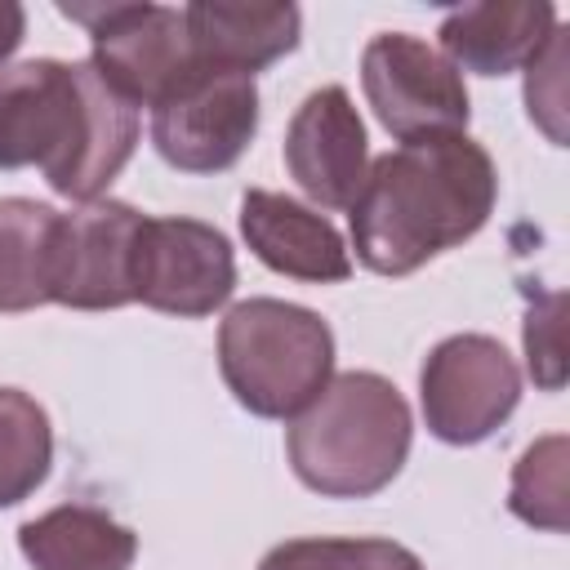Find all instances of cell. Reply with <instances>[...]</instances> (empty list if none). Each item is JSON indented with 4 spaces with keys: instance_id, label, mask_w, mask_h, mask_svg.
<instances>
[{
    "instance_id": "277c9868",
    "label": "cell",
    "mask_w": 570,
    "mask_h": 570,
    "mask_svg": "<svg viewBox=\"0 0 570 570\" xmlns=\"http://www.w3.org/2000/svg\"><path fill=\"white\" fill-rule=\"evenodd\" d=\"M218 370L245 410L294 419L334 374V334L298 303L245 298L223 316Z\"/></svg>"
},
{
    "instance_id": "4fadbf2b",
    "label": "cell",
    "mask_w": 570,
    "mask_h": 570,
    "mask_svg": "<svg viewBox=\"0 0 570 570\" xmlns=\"http://www.w3.org/2000/svg\"><path fill=\"white\" fill-rule=\"evenodd\" d=\"M557 31V9L552 4H530V0H485L454 9L441 22V49L445 62L459 71H481V76H508L525 67L543 40Z\"/></svg>"
},
{
    "instance_id": "e0dca14e",
    "label": "cell",
    "mask_w": 570,
    "mask_h": 570,
    "mask_svg": "<svg viewBox=\"0 0 570 570\" xmlns=\"http://www.w3.org/2000/svg\"><path fill=\"white\" fill-rule=\"evenodd\" d=\"M49 459L53 432L45 405L18 387H0V508L22 503L49 476Z\"/></svg>"
},
{
    "instance_id": "7c38bea8",
    "label": "cell",
    "mask_w": 570,
    "mask_h": 570,
    "mask_svg": "<svg viewBox=\"0 0 570 570\" xmlns=\"http://www.w3.org/2000/svg\"><path fill=\"white\" fill-rule=\"evenodd\" d=\"M240 236L281 276H298V281H316V285L352 276V258H347V245L334 232V223L281 191H258V187L245 191Z\"/></svg>"
},
{
    "instance_id": "8992f818",
    "label": "cell",
    "mask_w": 570,
    "mask_h": 570,
    "mask_svg": "<svg viewBox=\"0 0 570 570\" xmlns=\"http://www.w3.org/2000/svg\"><path fill=\"white\" fill-rule=\"evenodd\" d=\"M361 85L383 120V129L401 142L428 138V134H463L468 125V89L463 76L405 31H383L365 45L361 58Z\"/></svg>"
},
{
    "instance_id": "7a4b0ae2",
    "label": "cell",
    "mask_w": 570,
    "mask_h": 570,
    "mask_svg": "<svg viewBox=\"0 0 570 570\" xmlns=\"http://www.w3.org/2000/svg\"><path fill=\"white\" fill-rule=\"evenodd\" d=\"M138 142V107L94 62L36 58L0 71V165H40L49 187L89 205L125 169Z\"/></svg>"
},
{
    "instance_id": "ba28073f",
    "label": "cell",
    "mask_w": 570,
    "mask_h": 570,
    "mask_svg": "<svg viewBox=\"0 0 570 570\" xmlns=\"http://www.w3.org/2000/svg\"><path fill=\"white\" fill-rule=\"evenodd\" d=\"M258 129V89L254 76L200 67L178 94L151 107L156 151L187 174L227 169Z\"/></svg>"
},
{
    "instance_id": "3957f363",
    "label": "cell",
    "mask_w": 570,
    "mask_h": 570,
    "mask_svg": "<svg viewBox=\"0 0 570 570\" xmlns=\"http://www.w3.org/2000/svg\"><path fill=\"white\" fill-rule=\"evenodd\" d=\"M410 405L370 370H347L321 387V396L294 414L285 432L298 481L330 499L379 494L410 454Z\"/></svg>"
},
{
    "instance_id": "d6986e66",
    "label": "cell",
    "mask_w": 570,
    "mask_h": 570,
    "mask_svg": "<svg viewBox=\"0 0 570 570\" xmlns=\"http://www.w3.org/2000/svg\"><path fill=\"white\" fill-rule=\"evenodd\" d=\"M258 570H423V561L392 539H289Z\"/></svg>"
},
{
    "instance_id": "7402d4cb",
    "label": "cell",
    "mask_w": 570,
    "mask_h": 570,
    "mask_svg": "<svg viewBox=\"0 0 570 570\" xmlns=\"http://www.w3.org/2000/svg\"><path fill=\"white\" fill-rule=\"evenodd\" d=\"M22 27H27V13H22V4H13V0H0V62L18 49V40H22Z\"/></svg>"
},
{
    "instance_id": "9a60e30c",
    "label": "cell",
    "mask_w": 570,
    "mask_h": 570,
    "mask_svg": "<svg viewBox=\"0 0 570 570\" xmlns=\"http://www.w3.org/2000/svg\"><path fill=\"white\" fill-rule=\"evenodd\" d=\"M18 548L36 570H129L138 539L116 517L67 503L18 530Z\"/></svg>"
},
{
    "instance_id": "ac0fdd59",
    "label": "cell",
    "mask_w": 570,
    "mask_h": 570,
    "mask_svg": "<svg viewBox=\"0 0 570 570\" xmlns=\"http://www.w3.org/2000/svg\"><path fill=\"white\" fill-rule=\"evenodd\" d=\"M512 512L539 530H566L570 525V481H566V436L552 432L534 441L517 472H512Z\"/></svg>"
},
{
    "instance_id": "ffe728a7",
    "label": "cell",
    "mask_w": 570,
    "mask_h": 570,
    "mask_svg": "<svg viewBox=\"0 0 570 570\" xmlns=\"http://www.w3.org/2000/svg\"><path fill=\"white\" fill-rule=\"evenodd\" d=\"M525 107H530V120L552 142H566V31L561 27L525 62Z\"/></svg>"
},
{
    "instance_id": "2e32d148",
    "label": "cell",
    "mask_w": 570,
    "mask_h": 570,
    "mask_svg": "<svg viewBox=\"0 0 570 570\" xmlns=\"http://www.w3.org/2000/svg\"><path fill=\"white\" fill-rule=\"evenodd\" d=\"M58 227L62 214L53 205L27 196L0 200V312H31L53 303Z\"/></svg>"
},
{
    "instance_id": "52a82bcc",
    "label": "cell",
    "mask_w": 570,
    "mask_h": 570,
    "mask_svg": "<svg viewBox=\"0 0 570 570\" xmlns=\"http://www.w3.org/2000/svg\"><path fill=\"white\" fill-rule=\"evenodd\" d=\"M419 396L432 436L450 445H476L517 410L521 370L499 338L454 334L423 361Z\"/></svg>"
},
{
    "instance_id": "6da1fadb",
    "label": "cell",
    "mask_w": 570,
    "mask_h": 570,
    "mask_svg": "<svg viewBox=\"0 0 570 570\" xmlns=\"http://www.w3.org/2000/svg\"><path fill=\"white\" fill-rule=\"evenodd\" d=\"M494 160L468 134L401 142L370 165L352 200L356 258L379 276H405L476 236L494 209Z\"/></svg>"
},
{
    "instance_id": "30bf717a",
    "label": "cell",
    "mask_w": 570,
    "mask_h": 570,
    "mask_svg": "<svg viewBox=\"0 0 570 570\" xmlns=\"http://www.w3.org/2000/svg\"><path fill=\"white\" fill-rule=\"evenodd\" d=\"M142 214L120 200H89L62 214L53 303L102 312L134 303V236Z\"/></svg>"
},
{
    "instance_id": "5b68a950",
    "label": "cell",
    "mask_w": 570,
    "mask_h": 570,
    "mask_svg": "<svg viewBox=\"0 0 570 570\" xmlns=\"http://www.w3.org/2000/svg\"><path fill=\"white\" fill-rule=\"evenodd\" d=\"M67 18L89 27L98 76L134 107H160L205 62L191 49L183 9L165 4H62Z\"/></svg>"
},
{
    "instance_id": "9c48e42d",
    "label": "cell",
    "mask_w": 570,
    "mask_h": 570,
    "mask_svg": "<svg viewBox=\"0 0 570 570\" xmlns=\"http://www.w3.org/2000/svg\"><path fill=\"white\" fill-rule=\"evenodd\" d=\"M236 285V258L218 227L147 218L134 236V298L169 316H209Z\"/></svg>"
},
{
    "instance_id": "8fae6325",
    "label": "cell",
    "mask_w": 570,
    "mask_h": 570,
    "mask_svg": "<svg viewBox=\"0 0 570 570\" xmlns=\"http://www.w3.org/2000/svg\"><path fill=\"white\" fill-rule=\"evenodd\" d=\"M285 165L316 205L352 209L370 174V147L365 125L343 85H325L303 98L285 134Z\"/></svg>"
},
{
    "instance_id": "5bb4252c",
    "label": "cell",
    "mask_w": 570,
    "mask_h": 570,
    "mask_svg": "<svg viewBox=\"0 0 570 570\" xmlns=\"http://www.w3.org/2000/svg\"><path fill=\"white\" fill-rule=\"evenodd\" d=\"M191 49L205 67L254 76L298 45V9L294 4H223L200 0L183 9Z\"/></svg>"
},
{
    "instance_id": "44dd1931",
    "label": "cell",
    "mask_w": 570,
    "mask_h": 570,
    "mask_svg": "<svg viewBox=\"0 0 570 570\" xmlns=\"http://www.w3.org/2000/svg\"><path fill=\"white\" fill-rule=\"evenodd\" d=\"M566 298L561 294H548L543 303L530 307L525 316V356H530V374L539 387L557 392L561 379H566V343H561V330H566Z\"/></svg>"
}]
</instances>
